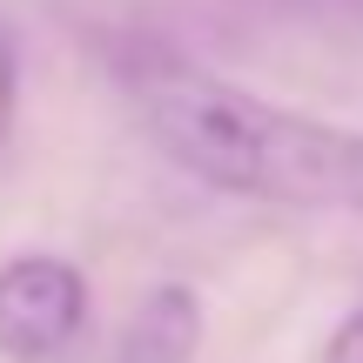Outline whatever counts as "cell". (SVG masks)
Instances as JSON below:
<instances>
[{"mask_svg":"<svg viewBox=\"0 0 363 363\" xmlns=\"http://www.w3.org/2000/svg\"><path fill=\"white\" fill-rule=\"evenodd\" d=\"M13 108H21V40L0 21V142L13 135Z\"/></svg>","mask_w":363,"mask_h":363,"instance_id":"5","label":"cell"},{"mask_svg":"<svg viewBox=\"0 0 363 363\" xmlns=\"http://www.w3.org/2000/svg\"><path fill=\"white\" fill-rule=\"evenodd\" d=\"M88 323V283L61 256H21L0 269V350L40 363L81 337Z\"/></svg>","mask_w":363,"mask_h":363,"instance_id":"2","label":"cell"},{"mask_svg":"<svg viewBox=\"0 0 363 363\" xmlns=\"http://www.w3.org/2000/svg\"><path fill=\"white\" fill-rule=\"evenodd\" d=\"M330 363H363V310H350L330 337Z\"/></svg>","mask_w":363,"mask_h":363,"instance_id":"6","label":"cell"},{"mask_svg":"<svg viewBox=\"0 0 363 363\" xmlns=\"http://www.w3.org/2000/svg\"><path fill=\"white\" fill-rule=\"evenodd\" d=\"M222 7H242L256 21H303L323 34H363V0H222Z\"/></svg>","mask_w":363,"mask_h":363,"instance_id":"4","label":"cell"},{"mask_svg":"<svg viewBox=\"0 0 363 363\" xmlns=\"http://www.w3.org/2000/svg\"><path fill=\"white\" fill-rule=\"evenodd\" d=\"M195 343H202V303L182 283H162L121 330V363H189Z\"/></svg>","mask_w":363,"mask_h":363,"instance_id":"3","label":"cell"},{"mask_svg":"<svg viewBox=\"0 0 363 363\" xmlns=\"http://www.w3.org/2000/svg\"><path fill=\"white\" fill-rule=\"evenodd\" d=\"M115 67L142 128L155 135V148L175 169L202 175L208 189L256 195V202L363 216V135L357 128L276 108L262 94L155 48V40H128Z\"/></svg>","mask_w":363,"mask_h":363,"instance_id":"1","label":"cell"}]
</instances>
